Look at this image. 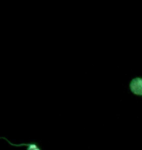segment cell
<instances>
[{"label": "cell", "mask_w": 142, "mask_h": 150, "mask_svg": "<svg viewBox=\"0 0 142 150\" xmlns=\"http://www.w3.org/2000/svg\"><path fill=\"white\" fill-rule=\"evenodd\" d=\"M131 92L135 96H142V78L135 77L129 83Z\"/></svg>", "instance_id": "6da1fadb"}, {"label": "cell", "mask_w": 142, "mask_h": 150, "mask_svg": "<svg viewBox=\"0 0 142 150\" xmlns=\"http://www.w3.org/2000/svg\"><path fill=\"white\" fill-rule=\"evenodd\" d=\"M2 139L7 140V142L9 143V144H11L13 146H17V147H19V146H26V147H28V150H41L37 146L36 143H23V144H15V143H12L10 140H8L7 139H5V137H2Z\"/></svg>", "instance_id": "7a4b0ae2"}]
</instances>
